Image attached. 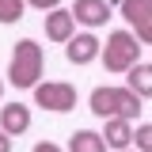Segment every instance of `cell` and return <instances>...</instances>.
<instances>
[{
  "instance_id": "cell-1",
  "label": "cell",
  "mask_w": 152,
  "mask_h": 152,
  "mask_svg": "<svg viewBox=\"0 0 152 152\" xmlns=\"http://www.w3.org/2000/svg\"><path fill=\"white\" fill-rule=\"evenodd\" d=\"M141 103H145V99H137L129 88H110V84L95 88L91 99H88V107H91L95 118H126V122H137Z\"/></svg>"
},
{
  "instance_id": "cell-2",
  "label": "cell",
  "mask_w": 152,
  "mask_h": 152,
  "mask_svg": "<svg viewBox=\"0 0 152 152\" xmlns=\"http://www.w3.org/2000/svg\"><path fill=\"white\" fill-rule=\"evenodd\" d=\"M42 65H46V53L34 38H19L15 50H12V61H8V80L15 88H34L38 76H42Z\"/></svg>"
},
{
  "instance_id": "cell-3",
  "label": "cell",
  "mask_w": 152,
  "mask_h": 152,
  "mask_svg": "<svg viewBox=\"0 0 152 152\" xmlns=\"http://www.w3.org/2000/svg\"><path fill=\"white\" fill-rule=\"evenodd\" d=\"M99 57H103L107 72H126L129 65L141 61V42L133 38V31H114L107 34V46H99Z\"/></svg>"
},
{
  "instance_id": "cell-4",
  "label": "cell",
  "mask_w": 152,
  "mask_h": 152,
  "mask_svg": "<svg viewBox=\"0 0 152 152\" xmlns=\"http://www.w3.org/2000/svg\"><path fill=\"white\" fill-rule=\"evenodd\" d=\"M31 91H34V107H42V110L65 114L76 107V88L65 80H46V84H34Z\"/></svg>"
},
{
  "instance_id": "cell-5",
  "label": "cell",
  "mask_w": 152,
  "mask_h": 152,
  "mask_svg": "<svg viewBox=\"0 0 152 152\" xmlns=\"http://www.w3.org/2000/svg\"><path fill=\"white\" fill-rule=\"evenodd\" d=\"M118 4H122V19L137 31L133 38L141 46H148L152 42V0H118Z\"/></svg>"
},
{
  "instance_id": "cell-6",
  "label": "cell",
  "mask_w": 152,
  "mask_h": 152,
  "mask_svg": "<svg viewBox=\"0 0 152 152\" xmlns=\"http://www.w3.org/2000/svg\"><path fill=\"white\" fill-rule=\"evenodd\" d=\"M69 15H72V23H84L88 31H95V27H103L110 19V4L107 0H76L69 8Z\"/></svg>"
},
{
  "instance_id": "cell-7",
  "label": "cell",
  "mask_w": 152,
  "mask_h": 152,
  "mask_svg": "<svg viewBox=\"0 0 152 152\" xmlns=\"http://www.w3.org/2000/svg\"><path fill=\"white\" fill-rule=\"evenodd\" d=\"M99 38L91 34V31H84V34H72L69 42H65V57L72 61V65H91L95 57H99Z\"/></svg>"
},
{
  "instance_id": "cell-8",
  "label": "cell",
  "mask_w": 152,
  "mask_h": 152,
  "mask_svg": "<svg viewBox=\"0 0 152 152\" xmlns=\"http://www.w3.org/2000/svg\"><path fill=\"white\" fill-rule=\"evenodd\" d=\"M103 145L107 148H129V141H133V122H126V118H103Z\"/></svg>"
},
{
  "instance_id": "cell-9",
  "label": "cell",
  "mask_w": 152,
  "mask_h": 152,
  "mask_svg": "<svg viewBox=\"0 0 152 152\" xmlns=\"http://www.w3.org/2000/svg\"><path fill=\"white\" fill-rule=\"evenodd\" d=\"M0 129L8 133V137L27 133V129H31V107H23V103H8V107L0 110Z\"/></svg>"
},
{
  "instance_id": "cell-10",
  "label": "cell",
  "mask_w": 152,
  "mask_h": 152,
  "mask_svg": "<svg viewBox=\"0 0 152 152\" xmlns=\"http://www.w3.org/2000/svg\"><path fill=\"white\" fill-rule=\"evenodd\" d=\"M76 34V23L69 15V8H53V12H46V38L50 42H69Z\"/></svg>"
},
{
  "instance_id": "cell-11",
  "label": "cell",
  "mask_w": 152,
  "mask_h": 152,
  "mask_svg": "<svg viewBox=\"0 0 152 152\" xmlns=\"http://www.w3.org/2000/svg\"><path fill=\"white\" fill-rule=\"evenodd\" d=\"M126 88H129L137 99H148L152 95V65L148 61H137L126 69Z\"/></svg>"
},
{
  "instance_id": "cell-12",
  "label": "cell",
  "mask_w": 152,
  "mask_h": 152,
  "mask_svg": "<svg viewBox=\"0 0 152 152\" xmlns=\"http://www.w3.org/2000/svg\"><path fill=\"white\" fill-rule=\"evenodd\" d=\"M69 152H107V145L95 129H76L69 137Z\"/></svg>"
},
{
  "instance_id": "cell-13",
  "label": "cell",
  "mask_w": 152,
  "mask_h": 152,
  "mask_svg": "<svg viewBox=\"0 0 152 152\" xmlns=\"http://www.w3.org/2000/svg\"><path fill=\"white\" fill-rule=\"evenodd\" d=\"M23 12H27L23 0H0V23H19Z\"/></svg>"
},
{
  "instance_id": "cell-14",
  "label": "cell",
  "mask_w": 152,
  "mask_h": 152,
  "mask_svg": "<svg viewBox=\"0 0 152 152\" xmlns=\"http://www.w3.org/2000/svg\"><path fill=\"white\" fill-rule=\"evenodd\" d=\"M133 141H137V148H141V152H148V148H152V126H148V122H141V126H137Z\"/></svg>"
},
{
  "instance_id": "cell-15",
  "label": "cell",
  "mask_w": 152,
  "mask_h": 152,
  "mask_svg": "<svg viewBox=\"0 0 152 152\" xmlns=\"http://www.w3.org/2000/svg\"><path fill=\"white\" fill-rule=\"evenodd\" d=\"M23 4H31L34 12H53V8H61V0H23Z\"/></svg>"
},
{
  "instance_id": "cell-16",
  "label": "cell",
  "mask_w": 152,
  "mask_h": 152,
  "mask_svg": "<svg viewBox=\"0 0 152 152\" xmlns=\"http://www.w3.org/2000/svg\"><path fill=\"white\" fill-rule=\"evenodd\" d=\"M34 152H65V148H61V145H53V141H38Z\"/></svg>"
},
{
  "instance_id": "cell-17",
  "label": "cell",
  "mask_w": 152,
  "mask_h": 152,
  "mask_svg": "<svg viewBox=\"0 0 152 152\" xmlns=\"http://www.w3.org/2000/svg\"><path fill=\"white\" fill-rule=\"evenodd\" d=\"M0 152H12V137H8L4 129H0Z\"/></svg>"
},
{
  "instance_id": "cell-18",
  "label": "cell",
  "mask_w": 152,
  "mask_h": 152,
  "mask_svg": "<svg viewBox=\"0 0 152 152\" xmlns=\"http://www.w3.org/2000/svg\"><path fill=\"white\" fill-rule=\"evenodd\" d=\"M0 99H4V76H0Z\"/></svg>"
},
{
  "instance_id": "cell-19",
  "label": "cell",
  "mask_w": 152,
  "mask_h": 152,
  "mask_svg": "<svg viewBox=\"0 0 152 152\" xmlns=\"http://www.w3.org/2000/svg\"><path fill=\"white\" fill-rule=\"evenodd\" d=\"M122 152H129V148H122Z\"/></svg>"
}]
</instances>
